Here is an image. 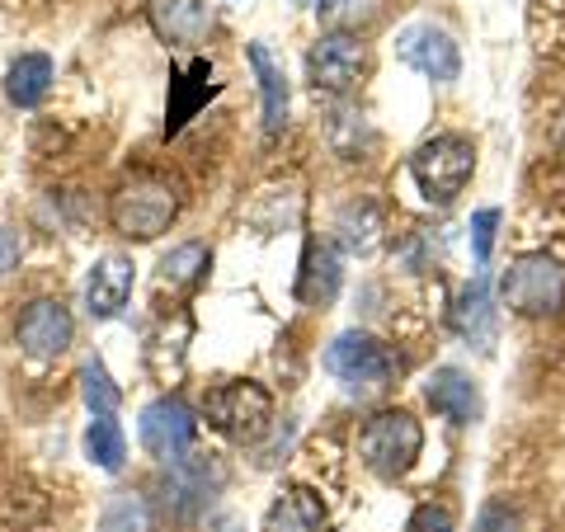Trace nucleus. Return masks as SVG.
Wrapping results in <instances>:
<instances>
[{"instance_id": "18", "label": "nucleus", "mask_w": 565, "mask_h": 532, "mask_svg": "<svg viewBox=\"0 0 565 532\" xmlns=\"http://www.w3.org/2000/svg\"><path fill=\"white\" fill-rule=\"evenodd\" d=\"M245 57L255 66V81H259V99H264V132L278 137L282 123H288V81H282V66L269 57L264 43H250Z\"/></svg>"}, {"instance_id": "12", "label": "nucleus", "mask_w": 565, "mask_h": 532, "mask_svg": "<svg viewBox=\"0 0 565 532\" xmlns=\"http://www.w3.org/2000/svg\"><path fill=\"white\" fill-rule=\"evenodd\" d=\"M217 467L203 462V457H180L170 462V476H166V509H174V519H199V513L212 504V490H217Z\"/></svg>"}, {"instance_id": "21", "label": "nucleus", "mask_w": 565, "mask_h": 532, "mask_svg": "<svg viewBox=\"0 0 565 532\" xmlns=\"http://www.w3.org/2000/svg\"><path fill=\"white\" fill-rule=\"evenodd\" d=\"M207 264H212L207 245L203 241H184L161 259V283L174 288V292H189V288H199V283L207 278Z\"/></svg>"}, {"instance_id": "13", "label": "nucleus", "mask_w": 565, "mask_h": 532, "mask_svg": "<svg viewBox=\"0 0 565 532\" xmlns=\"http://www.w3.org/2000/svg\"><path fill=\"white\" fill-rule=\"evenodd\" d=\"M147 20L166 47H199L212 33V6L207 0H151Z\"/></svg>"}, {"instance_id": "14", "label": "nucleus", "mask_w": 565, "mask_h": 532, "mask_svg": "<svg viewBox=\"0 0 565 532\" xmlns=\"http://www.w3.org/2000/svg\"><path fill=\"white\" fill-rule=\"evenodd\" d=\"M424 401L434 405V415H444L452 424H476L481 419V392L462 368H434L424 382Z\"/></svg>"}, {"instance_id": "22", "label": "nucleus", "mask_w": 565, "mask_h": 532, "mask_svg": "<svg viewBox=\"0 0 565 532\" xmlns=\"http://www.w3.org/2000/svg\"><path fill=\"white\" fill-rule=\"evenodd\" d=\"M340 292V264H334V255L326 251V245H311L307 251V264H302V283H297V297L302 301H326Z\"/></svg>"}, {"instance_id": "1", "label": "nucleus", "mask_w": 565, "mask_h": 532, "mask_svg": "<svg viewBox=\"0 0 565 532\" xmlns=\"http://www.w3.org/2000/svg\"><path fill=\"white\" fill-rule=\"evenodd\" d=\"M174 217H180V193L156 174H132L109 199V226L122 241H156L161 232H170Z\"/></svg>"}, {"instance_id": "6", "label": "nucleus", "mask_w": 565, "mask_h": 532, "mask_svg": "<svg viewBox=\"0 0 565 532\" xmlns=\"http://www.w3.org/2000/svg\"><path fill=\"white\" fill-rule=\"evenodd\" d=\"M203 415L217 434H226L232 443H259L274 429V396L264 392L259 382H222L212 386L203 401Z\"/></svg>"}, {"instance_id": "27", "label": "nucleus", "mask_w": 565, "mask_h": 532, "mask_svg": "<svg viewBox=\"0 0 565 532\" xmlns=\"http://www.w3.org/2000/svg\"><path fill=\"white\" fill-rule=\"evenodd\" d=\"M471 532H519V513L509 504H486Z\"/></svg>"}, {"instance_id": "28", "label": "nucleus", "mask_w": 565, "mask_h": 532, "mask_svg": "<svg viewBox=\"0 0 565 532\" xmlns=\"http://www.w3.org/2000/svg\"><path fill=\"white\" fill-rule=\"evenodd\" d=\"M20 255H24V241H20V232H10V226H0V278H6L14 264H20Z\"/></svg>"}, {"instance_id": "30", "label": "nucleus", "mask_w": 565, "mask_h": 532, "mask_svg": "<svg viewBox=\"0 0 565 532\" xmlns=\"http://www.w3.org/2000/svg\"><path fill=\"white\" fill-rule=\"evenodd\" d=\"M226 6H236V10H241V6H250V0H226Z\"/></svg>"}, {"instance_id": "9", "label": "nucleus", "mask_w": 565, "mask_h": 532, "mask_svg": "<svg viewBox=\"0 0 565 532\" xmlns=\"http://www.w3.org/2000/svg\"><path fill=\"white\" fill-rule=\"evenodd\" d=\"M71 340H76V321H71V311L57 297H33L20 311V321H14V344L39 363L62 359L71 349Z\"/></svg>"}, {"instance_id": "20", "label": "nucleus", "mask_w": 565, "mask_h": 532, "mask_svg": "<svg viewBox=\"0 0 565 532\" xmlns=\"http://www.w3.org/2000/svg\"><path fill=\"white\" fill-rule=\"evenodd\" d=\"M85 457L99 467V471H122L128 462V434L114 415H95L90 429H85Z\"/></svg>"}, {"instance_id": "23", "label": "nucleus", "mask_w": 565, "mask_h": 532, "mask_svg": "<svg viewBox=\"0 0 565 532\" xmlns=\"http://www.w3.org/2000/svg\"><path fill=\"white\" fill-rule=\"evenodd\" d=\"M81 396H85V405H90V415H118V405H122V392L114 386L109 368H104L99 359L81 363Z\"/></svg>"}, {"instance_id": "5", "label": "nucleus", "mask_w": 565, "mask_h": 532, "mask_svg": "<svg viewBox=\"0 0 565 532\" xmlns=\"http://www.w3.org/2000/svg\"><path fill=\"white\" fill-rule=\"evenodd\" d=\"M500 297L514 316L527 321H546V316H561L565 307V269L552 255H519L500 278Z\"/></svg>"}, {"instance_id": "8", "label": "nucleus", "mask_w": 565, "mask_h": 532, "mask_svg": "<svg viewBox=\"0 0 565 532\" xmlns=\"http://www.w3.org/2000/svg\"><path fill=\"white\" fill-rule=\"evenodd\" d=\"M363 71H367V47L344 29L326 33L307 57V81H311V91H321V95H349L353 85L363 81Z\"/></svg>"}, {"instance_id": "2", "label": "nucleus", "mask_w": 565, "mask_h": 532, "mask_svg": "<svg viewBox=\"0 0 565 532\" xmlns=\"http://www.w3.org/2000/svg\"><path fill=\"white\" fill-rule=\"evenodd\" d=\"M326 372L353 396H377L396 382L401 359L386 349L377 334H363V330H344L340 340L326 349Z\"/></svg>"}, {"instance_id": "19", "label": "nucleus", "mask_w": 565, "mask_h": 532, "mask_svg": "<svg viewBox=\"0 0 565 532\" xmlns=\"http://www.w3.org/2000/svg\"><path fill=\"white\" fill-rule=\"evenodd\" d=\"M99 532H156V504L141 490H114L99 509Z\"/></svg>"}, {"instance_id": "24", "label": "nucleus", "mask_w": 565, "mask_h": 532, "mask_svg": "<svg viewBox=\"0 0 565 532\" xmlns=\"http://www.w3.org/2000/svg\"><path fill=\"white\" fill-rule=\"evenodd\" d=\"M457 330L467 340H490V288L486 278H476L471 288L462 292V307H457Z\"/></svg>"}, {"instance_id": "11", "label": "nucleus", "mask_w": 565, "mask_h": 532, "mask_svg": "<svg viewBox=\"0 0 565 532\" xmlns=\"http://www.w3.org/2000/svg\"><path fill=\"white\" fill-rule=\"evenodd\" d=\"M132 283H137V269L128 255H99L90 264V274H85V311L95 316V321H114V316H122V307H128L132 297Z\"/></svg>"}, {"instance_id": "26", "label": "nucleus", "mask_w": 565, "mask_h": 532, "mask_svg": "<svg viewBox=\"0 0 565 532\" xmlns=\"http://www.w3.org/2000/svg\"><path fill=\"white\" fill-rule=\"evenodd\" d=\"M405 532H457V528H452V513L444 504H419L411 513V523H405Z\"/></svg>"}, {"instance_id": "29", "label": "nucleus", "mask_w": 565, "mask_h": 532, "mask_svg": "<svg viewBox=\"0 0 565 532\" xmlns=\"http://www.w3.org/2000/svg\"><path fill=\"white\" fill-rule=\"evenodd\" d=\"M344 10H349V0H316V14H321V20H340Z\"/></svg>"}, {"instance_id": "4", "label": "nucleus", "mask_w": 565, "mask_h": 532, "mask_svg": "<svg viewBox=\"0 0 565 532\" xmlns=\"http://www.w3.org/2000/svg\"><path fill=\"white\" fill-rule=\"evenodd\" d=\"M471 170H476V147L462 132H438L429 141H419L411 156V174L429 203H452L467 189Z\"/></svg>"}, {"instance_id": "3", "label": "nucleus", "mask_w": 565, "mask_h": 532, "mask_svg": "<svg viewBox=\"0 0 565 532\" xmlns=\"http://www.w3.org/2000/svg\"><path fill=\"white\" fill-rule=\"evenodd\" d=\"M424 448V429L411 411H377L373 419L359 429V457L363 467L382 476V481H396L415 467V457Z\"/></svg>"}, {"instance_id": "16", "label": "nucleus", "mask_w": 565, "mask_h": 532, "mask_svg": "<svg viewBox=\"0 0 565 532\" xmlns=\"http://www.w3.org/2000/svg\"><path fill=\"white\" fill-rule=\"evenodd\" d=\"M330 513L311 486H288L264 513V532H326Z\"/></svg>"}, {"instance_id": "17", "label": "nucleus", "mask_w": 565, "mask_h": 532, "mask_svg": "<svg viewBox=\"0 0 565 532\" xmlns=\"http://www.w3.org/2000/svg\"><path fill=\"white\" fill-rule=\"evenodd\" d=\"M52 81H57V66H52L47 52H20L6 71V99L14 109H39L52 91Z\"/></svg>"}, {"instance_id": "10", "label": "nucleus", "mask_w": 565, "mask_h": 532, "mask_svg": "<svg viewBox=\"0 0 565 532\" xmlns=\"http://www.w3.org/2000/svg\"><path fill=\"white\" fill-rule=\"evenodd\" d=\"M396 57L405 66H415L419 76H429V81H457L462 76V47H457V39L448 29H438L429 20L405 24L396 33Z\"/></svg>"}, {"instance_id": "15", "label": "nucleus", "mask_w": 565, "mask_h": 532, "mask_svg": "<svg viewBox=\"0 0 565 532\" xmlns=\"http://www.w3.org/2000/svg\"><path fill=\"white\" fill-rule=\"evenodd\" d=\"M222 85L212 81V66L199 57V62H189L184 71H170V109H166V132L174 137L184 128L189 118H199L203 104L217 95Z\"/></svg>"}, {"instance_id": "25", "label": "nucleus", "mask_w": 565, "mask_h": 532, "mask_svg": "<svg viewBox=\"0 0 565 532\" xmlns=\"http://www.w3.org/2000/svg\"><path fill=\"white\" fill-rule=\"evenodd\" d=\"M494 232H500V208H481V212L471 217V259H476V264L490 259Z\"/></svg>"}, {"instance_id": "31", "label": "nucleus", "mask_w": 565, "mask_h": 532, "mask_svg": "<svg viewBox=\"0 0 565 532\" xmlns=\"http://www.w3.org/2000/svg\"><path fill=\"white\" fill-rule=\"evenodd\" d=\"M297 6H316V0H297Z\"/></svg>"}, {"instance_id": "7", "label": "nucleus", "mask_w": 565, "mask_h": 532, "mask_svg": "<svg viewBox=\"0 0 565 532\" xmlns=\"http://www.w3.org/2000/svg\"><path fill=\"white\" fill-rule=\"evenodd\" d=\"M137 438L156 462H180V457L193 448V438H199V419H193V411L180 396H161L141 411Z\"/></svg>"}]
</instances>
